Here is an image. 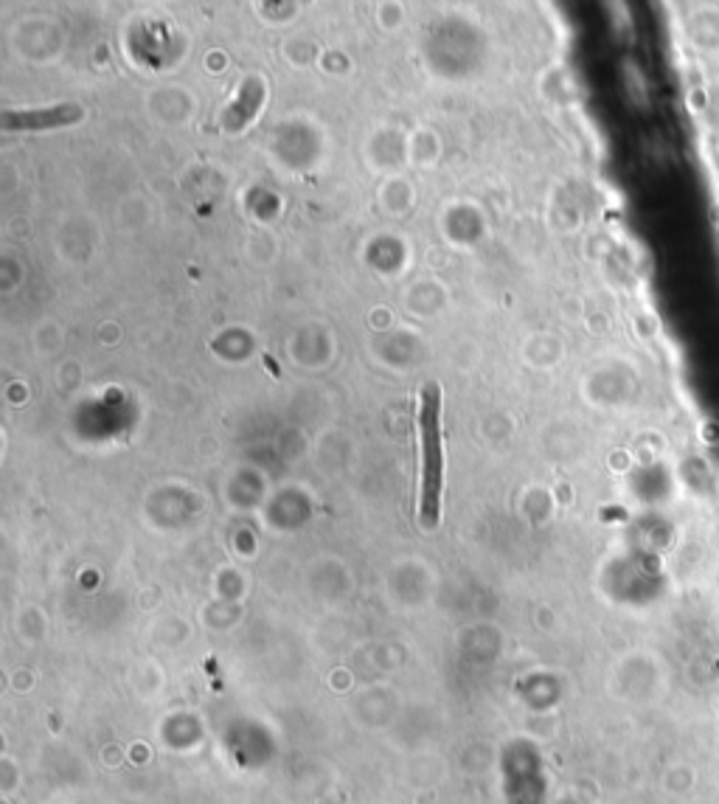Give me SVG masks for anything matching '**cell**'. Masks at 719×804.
Segmentation results:
<instances>
[{
  "instance_id": "6da1fadb",
  "label": "cell",
  "mask_w": 719,
  "mask_h": 804,
  "mask_svg": "<svg viewBox=\"0 0 719 804\" xmlns=\"http://www.w3.org/2000/svg\"><path fill=\"white\" fill-rule=\"evenodd\" d=\"M441 386L424 383L419 391V523L436 529L441 518L444 442H441Z\"/></svg>"
},
{
  "instance_id": "7a4b0ae2",
  "label": "cell",
  "mask_w": 719,
  "mask_h": 804,
  "mask_svg": "<svg viewBox=\"0 0 719 804\" xmlns=\"http://www.w3.org/2000/svg\"><path fill=\"white\" fill-rule=\"evenodd\" d=\"M81 118H84V110H81V104H74V101L40 107V110H3L0 113V130H6V133H40V130L71 127Z\"/></svg>"
},
{
  "instance_id": "3957f363",
  "label": "cell",
  "mask_w": 719,
  "mask_h": 804,
  "mask_svg": "<svg viewBox=\"0 0 719 804\" xmlns=\"http://www.w3.org/2000/svg\"><path fill=\"white\" fill-rule=\"evenodd\" d=\"M264 96H267L264 82L259 79V77H247V79L239 84V93H237L234 104L222 113V127H225L228 133H239V130H244V127L256 118V113L261 110Z\"/></svg>"
}]
</instances>
